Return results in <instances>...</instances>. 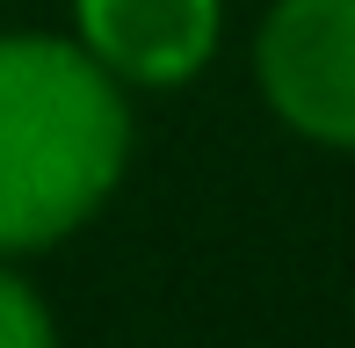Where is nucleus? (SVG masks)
<instances>
[{
	"mask_svg": "<svg viewBox=\"0 0 355 348\" xmlns=\"http://www.w3.org/2000/svg\"><path fill=\"white\" fill-rule=\"evenodd\" d=\"M131 160V109L87 44L0 37V254L66 240Z\"/></svg>",
	"mask_w": 355,
	"mask_h": 348,
	"instance_id": "obj_1",
	"label": "nucleus"
},
{
	"mask_svg": "<svg viewBox=\"0 0 355 348\" xmlns=\"http://www.w3.org/2000/svg\"><path fill=\"white\" fill-rule=\"evenodd\" d=\"M80 37L109 73L174 87L218 51V0H80Z\"/></svg>",
	"mask_w": 355,
	"mask_h": 348,
	"instance_id": "obj_3",
	"label": "nucleus"
},
{
	"mask_svg": "<svg viewBox=\"0 0 355 348\" xmlns=\"http://www.w3.org/2000/svg\"><path fill=\"white\" fill-rule=\"evenodd\" d=\"M0 348H58V334H51V312H44V297L29 290V283L15 276L8 261H0Z\"/></svg>",
	"mask_w": 355,
	"mask_h": 348,
	"instance_id": "obj_4",
	"label": "nucleus"
},
{
	"mask_svg": "<svg viewBox=\"0 0 355 348\" xmlns=\"http://www.w3.org/2000/svg\"><path fill=\"white\" fill-rule=\"evenodd\" d=\"M254 66L290 131L355 146V0H276Z\"/></svg>",
	"mask_w": 355,
	"mask_h": 348,
	"instance_id": "obj_2",
	"label": "nucleus"
}]
</instances>
